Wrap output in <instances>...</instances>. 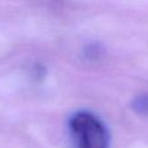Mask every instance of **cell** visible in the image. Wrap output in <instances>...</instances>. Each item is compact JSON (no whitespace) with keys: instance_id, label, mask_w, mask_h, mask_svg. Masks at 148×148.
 <instances>
[{"instance_id":"obj_1","label":"cell","mask_w":148,"mask_h":148,"mask_svg":"<svg viewBox=\"0 0 148 148\" xmlns=\"http://www.w3.org/2000/svg\"><path fill=\"white\" fill-rule=\"evenodd\" d=\"M69 129L77 148H108L110 136L105 123L96 114L79 110L69 118Z\"/></svg>"},{"instance_id":"obj_2","label":"cell","mask_w":148,"mask_h":148,"mask_svg":"<svg viewBox=\"0 0 148 148\" xmlns=\"http://www.w3.org/2000/svg\"><path fill=\"white\" fill-rule=\"evenodd\" d=\"M138 113H148V96H139L133 104Z\"/></svg>"}]
</instances>
